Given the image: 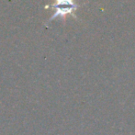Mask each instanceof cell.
I'll return each instance as SVG.
<instances>
[{"label":"cell","instance_id":"obj_1","mask_svg":"<svg viewBox=\"0 0 135 135\" xmlns=\"http://www.w3.org/2000/svg\"><path fill=\"white\" fill-rule=\"evenodd\" d=\"M55 8V13L52 16L51 20L56 17H64L67 14H71L74 10H75L77 6L74 3V0H55L54 5Z\"/></svg>","mask_w":135,"mask_h":135}]
</instances>
